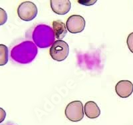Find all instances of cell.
Segmentation results:
<instances>
[{"mask_svg":"<svg viewBox=\"0 0 133 125\" xmlns=\"http://www.w3.org/2000/svg\"><path fill=\"white\" fill-rule=\"evenodd\" d=\"M53 30L55 36L58 40H62L66 34V24L61 20H55L53 21Z\"/></svg>","mask_w":133,"mask_h":125,"instance_id":"9","label":"cell"},{"mask_svg":"<svg viewBox=\"0 0 133 125\" xmlns=\"http://www.w3.org/2000/svg\"><path fill=\"white\" fill-rule=\"evenodd\" d=\"M97 2V0H91V1H81L79 0L78 1V3H80V4L84 5H86V6H90V5H92L95 4V3Z\"/></svg>","mask_w":133,"mask_h":125,"instance_id":"12","label":"cell"},{"mask_svg":"<svg viewBox=\"0 0 133 125\" xmlns=\"http://www.w3.org/2000/svg\"><path fill=\"white\" fill-rule=\"evenodd\" d=\"M69 53L68 44L63 40H57L52 44L49 50V54L54 60L63 61L67 58Z\"/></svg>","mask_w":133,"mask_h":125,"instance_id":"3","label":"cell"},{"mask_svg":"<svg viewBox=\"0 0 133 125\" xmlns=\"http://www.w3.org/2000/svg\"><path fill=\"white\" fill-rule=\"evenodd\" d=\"M66 118L72 122H79L84 117L85 110L83 103L79 100L73 101L66 105L65 110Z\"/></svg>","mask_w":133,"mask_h":125,"instance_id":"2","label":"cell"},{"mask_svg":"<svg viewBox=\"0 0 133 125\" xmlns=\"http://www.w3.org/2000/svg\"><path fill=\"white\" fill-rule=\"evenodd\" d=\"M127 44L129 50L133 53V32L130 33L129 35L127 40Z\"/></svg>","mask_w":133,"mask_h":125,"instance_id":"11","label":"cell"},{"mask_svg":"<svg viewBox=\"0 0 133 125\" xmlns=\"http://www.w3.org/2000/svg\"><path fill=\"white\" fill-rule=\"evenodd\" d=\"M55 34L52 29L47 26H38L33 32V38L38 46L41 47H47L54 40Z\"/></svg>","mask_w":133,"mask_h":125,"instance_id":"1","label":"cell"},{"mask_svg":"<svg viewBox=\"0 0 133 125\" xmlns=\"http://www.w3.org/2000/svg\"><path fill=\"white\" fill-rule=\"evenodd\" d=\"M66 26L70 33L78 34L85 29V20L81 15H72L66 20Z\"/></svg>","mask_w":133,"mask_h":125,"instance_id":"5","label":"cell"},{"mask_svg":"<svg viewBox=\"0 0 133 125\" xmlns=\"http://www.w3.org/2000/svg\"><path fill=\"white\" fill-rule=\"evenodd\" d=\"M17 14L19 18L23 21H31L37 15V8L33 2H24L19 5Z\"/></svg>","mask_w":133,"mask_h":125,"instance_id":"4","label":"cell"},{"mask_svg":"<svg viewBox=\"0 0 133 125\" xmlns=\"http://www.w3.org/2000/svg\"><path fill=\"white\" fill-rule=\"evenodd\" d=\"M51 8L53 12L59 15H65L69 11L71 3L69 0H51Z\"/></svg>","mask_w":133,"mask_h":125,"instance_id":"7","label":"cell"},{"mask_svg":"<svg viewBox=\"0 0 133 125\" xmlns=\"http://www.w3.org/2000/svg\"><path fill=\"white\" fill-rule=\"evenodd\" d=\"M85 114L89 118H97L101 115V110L94 101H88L84 107Z\"/></svg>","mask_w":133,"mask_h":125,"instance_id":"8","label":"cell"},{"mask_svg":"<svg viewBox=\"0 0 133 125\" xmlns=\"http://www.w3.org/2000/svg\"><path fill=\"white\" fill-rule=\"evenodd\" d=\"M115 91L121 98H125L129 97L133 92V84L129 80L119 81L116 84Z\"/></svg>","mask_w":133,"mask_h":125,"instance_id":"6","label":"cell"},{"mask_svg":"<svg viewBox=\"0 0 133 125\" xmlns=\"http://www.w3.org/2000/svg\"><path fill=\"white\" fill-rule=\"evenodd\" d=\"M8 62V48L6 46L0 45V66H4Z\"/></svg>","mask_w":133,"mask_h":125,"instance_id":"10","label":"cell"}]
</instances>
